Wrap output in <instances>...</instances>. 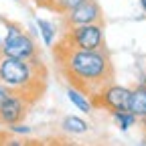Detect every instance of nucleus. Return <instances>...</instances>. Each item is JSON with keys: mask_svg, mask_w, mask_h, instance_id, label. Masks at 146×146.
Wrapping results in <instances>:
<instances>
[{"mask_svg": "<svg viewBox=\"0 0 146 146\" xmlns=\"http://www.w3.org/2000/svg\"><path fill=\"white\" fill-rule=\"evenodd\" d=\"M53 55L57 67L65 75L67 83L87 96H94L104 85L112 83L114 79V65L110 61V53L106 49H67L55 43Z\"/></svg>", "mask_w": 146, "mask_h": 146, "instance_id": "1", "label": "nucleus"}, {"mask_svg": "<svg viewBox=\"0 0 146 146\" xmlns=\"http://www.w3.org/2000/svg\"><path fill=\"white\" fill-rule=\"evenodd\" d=\"M43 65L36 59H16V57H0V81L8 85L12 91L27 98L31 89H36V83L43 81L45 73L39 75Z\"/></svg>", "mask_w": 146, "mask_h": 146, "instance_id": "2", "label": "nucleus"}, {"mask_svg": "<svg viewBox=\"0 0 146 146\" xmlns=\"http://www.w3.org/2000/svg\"><path fill=\"white\" fill-rule=\"evenodd\" d=\"M0 55L16 59H36V43L27 31H23L21 25L6 23V35L0 45Z\"/></svg>", "mask_w": 146, "mask_h": 146, "instance_id": "3", "label": "nucleus"}, {"mask_svg": "<svg viewBox=\"0 0 146 146\" xmlns=\"http://www.w3.org/2000/svg\"><path fill=\"white\" fill-rule=\"evenodd\" d=\"M59 45H63L67 49H83V51L104 49V29H102V23L69 27V31L61 36Z\"/></svg>", "mask_w": 146, "mask_h": 146, "instance_id": "4", "label": "nucleus"}, {"mask_svg": "<svg viewBox=\"0 0 146 146\" xmlns=\"http://www.w3.org/2000/svg\"><path fill=\"white\" fill-rule=\"evenodd\" d=\"M130 94L132 89H128L124 85H116L114 81L104 85L100 91H96L91 96V106H100L108 112H122L128 110V102H130Z\"/></svg>", "mask_w": 146, "mask_h": 146, "instance_id": "5", "label": "nucleus"}, {"mask_svg": "<svg viewBox=\"0 0 146 146\" xmlns=\"http://www.w3.org/2000/svg\"><path fill=\"white\" fill-rule=\"evenodd\" d=\"M89 23H102V8L96 0H83L81 4L65 12V25L75 27V25H89Z\"/></svg>", "mask_w": 146, "mask_h": 146, "instance_id": "6", "label": "nucleus"}, {"mask_svg": "<svg viewBox=\"0 0 146 146\" xmlns=\"http://www.w3.org/2000/svg\"><path fill=\"white\" fill-rule=\"evenodd\" d=\"M29 98L12 91V96L0 106V124L10 126V124H18L23 122V118L27 116V110H29Z\"/></svg>", "mask_w": 146, "mask_h": 146, "instance_id": "7", "label": "nucleus"}, {"mask_svg": "<svg viewBox=\"0 0 146 146\" xmlns=\"http://www.w3.org/2000/svg\"><path fill=\"white\" fill-rule=\"evenodd\" d=\"M128 110L136 116L146 120V85H138L136 89H132L130 94V102H128Z\"/></svg>", "mask_w": 146, "mask_h": 146, "instance_id": "8", "label": "nucleus"}, {"mask_svg": "<svg viewBox=\"0 0 146 146\" xmlns=\"http://www.w3.org/2000/svg\"><path fill=\"white\" fill-rule=\"evenodd\" d=\"M67 98L71 100V104L75 106L77 110H81L83 114H89L91 110H94V106H91V100L87 98V94H83V91L75 89V87H67Z\"/></svg>", "mask_w": 146, "mask_h": 146, "instance_id": "9", "label": "nucleus"}, {"mask_svg": "<svg viewBox=\"0 0 146 146\" xmlns=\"http://www.w3.org/2000/svg\"><path fill=\"white\" fill-rule=\"evenodd\" d=\"M61 126H63V130L69 132V134H85V132L89 130V124H87L83 118H77V116H67V118H63Z\"/></svg>", "mask_w": 146, "mask_h": 146, "instance_id": "10", "label": "nucleus"}, {"mask_svg": "<svg viewBox=\"0 0 146 146\" xmlns=\"http://www.w3.org/2000/svg\"><path fill=\"white\" fill-rule=\"evenodd\" d=\"M36 27H39V31H41L43 43L47 47H53L55 41H57V31H55V25L51 21H45V18H36Z\"/></svg>", "mask_w": 146, "mask_h": 146, "instance_id": "11", "label": "nucleus"}, {"mask_svg": "<svg viewBox=\"0 0 146 146\" xmlns=\"http://www.w3.org/2000/svg\"><path fill=\"white\" fill-rule=\"evenodd\" d=\"M112 116H114V122L120 126V130H122V132L130 130V128L136 124V120H138V118H136V116L130 112V110H122V112H114Z\"/></svg>", "mask_w": 146, "mask_h": 146, "instance_id": "12", "label": "nucleus"}, {"mask_svg": "<svg viewBox=\"0 0 146 146\" xmlns=\"http://www.w3.org/2000/svg\"><path fill=\"white\" fill-rule=\"evenodd\" d=\"M81 2H83V0H51V4H49L47 8L59 12V14H65V12H69L71 8H75V6L81 4Z\"/></svg>", "mask_w": 146, "mask_h": 146, "instance_id": "13", "label": "nucleus"}, {"mask_svg": "<svg viewBox=\"0 0 146 146\" xmlns=\"http://www.w3.org/2000/svg\"><path fill=\"white\" fill-rule=\"evenodd\" d=\"M10 96H12V89H10L8 85H4L2 81H0V106H2V104H4Z\"/></svg>", "mask_w": 146, "mask_h": 146, "instance_id": "14", "label": "nucleus"}, {"mask_svg": "<svg viewBox=\"0 0 146 146\" xmlns=\"http://www.w3.org/2000/svg\"><path fill=\"white\" fill-rule=\"evenodd\" d=\"M8 128H10V132H14V134H31V128L23 126V124H10Z\"/></svg>", "mask_w": 146, "mask_h": 146, "instance_id": "15", "label": "nucleus"}, {"mask_svg": "<svg viewBox=\"0 0 146 146\" xmlns=\"http://www.w3.org/2000/svg\"><path fill=\"white\" fill-rule=\"evenodd\" d=\"M33 2H35L36 6H45V8H47V6L51 4V0H33Z\"/></svg>", "mask_w": 146, "mask_h": 146, "instance_id": "16", "label": "nucleus"}, {"mask_svg": "<svg viewBox=\"0 0 146 146\" xmlns=\"http://www.w3.org/2000/svg\"><path fill=\"white\" fill-rule=\"evenodd\" d=\"M140 4H142V8H144V12H146V0H140Z\"/></svg>", "mask_w": 146, "mask_h": 146, "instance_id": "17", "label": "nucleus"}, {"mask_svg": "<svg viewBox=\"0 0 146 146\" xmlns=\"http://www.w3.org/2000/svg\"><path fill=\"white\" fill-rule=\"evenodd\" d=\"M142 85H146V75H144V79H142Z\"/></svg>", "mask_w": 146, "mask_h": 146, "instance_id": "18", "label": "nucleus"}]
</instances>
